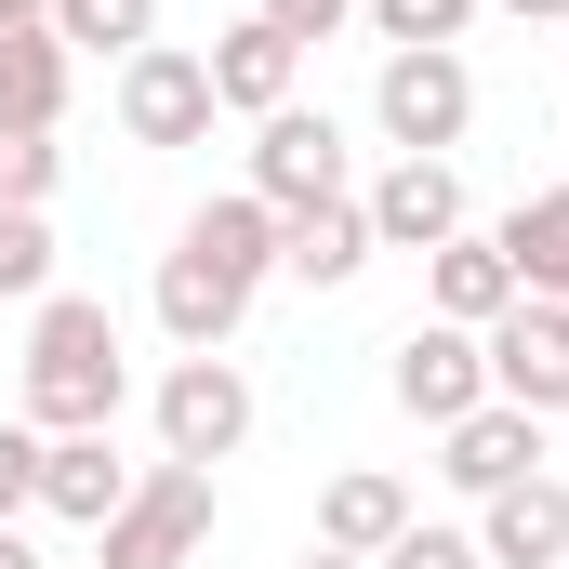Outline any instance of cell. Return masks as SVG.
I'll list each match as a JSON object with an SVG mask.
<instances>
[{"label": "cell", "instance_id": "obj_1", "mask_svg": "<svg viewBox=\"0 0 569 569\" xmlns=\"http://www.w3.org/2000/svg\"><path fill=\"white\" fill-rule=\"evenodd\" d=\"M266 279H279V212H266L252 186L199 199V212L172 226V252H159V331H172V358H226Z\"/></svg>", "mask_w": 569, "mask_h": 569}, {"label": "cell", "instance_id": "obj_2", "mask_svg": "<svg viewBox=\"0 0 569 569\" xmlns=\"http://www.w3.org/2000/svg\"><path fill=\"white\" fill-rule=\"evenodd\" d=\"M120 398H133L120 305H93V291H40V305H27V411H13V425L93 437V425H120Z\"/></svg>", "mask_w": 569, "mask_h": 569}, {"label": "cell", "instance_id": "obj_3", "mask_svg": "<svg viewBox=\"0 0 569 569\" xmlns=\"http://www.w3.org/2000/svg\"><path fill=\"white\" fill-rule=\"evenodd\" d=\"M212 543V463H146L133 503L93 530V569H199Z\"/></svg>", "mask_w": 569, "mask_h": 569}, {"label": "cell", "instance_id": "obj_4", "mask_svg": "<svg viewBox=\"0 0 569 569\" xmlns=\"http://www.w3.org/2000/svg\"><path fill=\"white\" fill-rule=\"evenodd\" d=\"M371 133L398 146V159H450V146L477 133V67L463 53H385L371 67Z\"/></svg>", "mask_w": 569, "mask_h": 569}, {"label": "cell", "instance_id": "obj_5", "mask_svg": "<svg viewBox=\"0 0 569 569\" xmlns=\"http://www.w3.org/2000/svg\"><path fill=\"white\" fill-rule=\"evenodd\" d=\"M252 199L266 212H318V199H358V146L331 107H305L291 93L279 120H252Z\"/></svg>", "mask_w": 569, "mask_h": 569}, {"label": "cell", "instance_id": "obj_6", "mask_svg": "<svg viewBox=\"0 0 569 569\" xmlns=\"http://www.w3.org/2000/svg\"><path fill=\"white\" fill-rule=\"evenodd\" d=\"M252 371L239 358H172L159 371V463H239L252 450Z\"/></svg>", "mask_w": 569, "mask_h": 569}, {"label": "cell", "instance_id": "obj_7", "mask_svg": "<svg viewBox=\"0 0 569 569\" xmlns=\"http://www.w3.org/2000/svg\"><path fill=\"white\" fill-rule=\"evenodd\" d=\"M107 107H120V133L133 146H212V53H186V40H146L133 67L107 80Z\"/></svg>", "mask_w": 569, "mask_h": 569}, {"label": "cell", "instance_id": "obj_8", "mask_svg": "<svg viewBox=\"0 0 569 569\" xmlns=\"http://www.w3.org/2000/svg\"><path fill=\"white\" fill-rule=\"evenodd\" d=\"M385 398H398L411 425H463V411L490 398V345H477V331H450V318L398 331V358H385Z\"/></svg>", "mask_w": 569, "mask_h": 569}, {"label": "cell", "instance_id": "obj_9", "mask_svg": "<svg viewBox=\"0 0 569 569\" xmlns=\"http://www.w3.org/2000/svg\"><path fill=\"white\" fill-rule=\"evenodd\" d=\"M477 345H490V398L503 411H530V425L569 411V305H503Z\"/></svg>", "mask_w": 569, "mask_h": 569}, {"label": "cell", "instance_id": "obj_10", "mask_svg": "<svg viewBox=\"0 0 569 569\" xmlns=\"http://www.w3.org/2000/svg\"><path fill=\"white\" fill-rule=\"evenodd\" d=\"M358 212H371V252H437V239H463V226H477L450 159H385V172L358 186Z\"/></svg>", "mask_w": 569, "mask_h": 569}, {"label": "cell", "instance_id": "obj_11", "mask_svg": "<svg viewBox=\"0 0 569 569\" xmlns=\"http://www.w3.org/2000/svg\"><path fill=\"white\" fill-rule=\"evenodd\" d=\"M437 477H450L463 503H490V490L543 477V425H530V411H503V398H477L463 425H437Z\"/></svg>", "mask_w": 569, "mask_h": 569}, {"label": "cell", "instance_id": "obj_12", "mask_svg": "<svg viewBox=\"0 0 569 569\" xmlns=\"http://www.w3.org/2000/svg\"><path fill=\"white\" fill-rule=\"evenodd\" d=\"M146 463H120V425L93 437H40V517H67V530H107L120 503H133Z\"/></svg>", "mask_w": 569, "mask_h": 569}, {"label": "cell", "instance_id": "obj_13", "mask_svg": "<svg viewBox=\"0 0 569 569\" xmlns=\"http://www.w3.org/2000/svg\"><path fill=\"white\" fill-rule=\"evenodd\" d=\"M503 305H530V291H517V266H503V239H490V226H463V239H437V252H425V318L490 331Z\"/></svg>", "mask_w": 569, "mask_h": 569}, {"label": "cell", "instance_id": "obj_14", "mask_svg": "<svg viewBox=\"0 0 569 569\" xmlns=\"http://www.w3.org/2000/svg\"><path fill=\"white\" fill-rule=\"evenodd\" d=\"M477 557L490 569H569V477H517L477 503Z\"/></svg>", "mask_w": 569, "mask_h": 569}, {"label": "cell", "instance_id": "obj_15", "mask_svg": "<svg viewBox=\"0 0 569 569\" xmlns=\"http://www.w3.org/2000/svg\"><path fill=\"white\" fill-rule=\"evenodd\" d=\"M291 93H305V53H291L266 13H239V27L212 40V107H226V120H279Z\"/></svg>", "mask_w": 569, "mask_h": 569}, {"label": "cell", "instance_id": "obj_16", "mask_svg": "<svg viewBox=\"0 0 569 569\" xmlns=\"http://www.w3.org/2000/svg\"><path fill=\"white\" fill-rule=\"evenodd\" d=\"M411 517H425V503H411V477H385V463H345V477L318 490V543H331V557H385Z\"/></svg>", "mask_w": 569, "mask_h": 569}, {"label": "cell", "instance_id": "obj_17", "mask_svg": "<svg viewBox=\"0 0 569 569\" xmlns=\"http://www.w3.org/2000/svg\"><path fill=\"white\" fill-rule=\"evenodd\" d=\"M358 266H371V212H358V199L279 212V279H305V291H345Z\"/></svg>", "mask_w": 569, "mask_h": 569}, {"label": "cell", "instance_id": "obj_18", "mask_svg": "<svg viewBox=\"0 0 569 569\" xmlns=\"http://www.w3.org/2000/svg\"><path fill=\"white\" fill-rule=\"evenodd\" d=\"M67 80H80V53L53 27H0V120L13 133H53L67 120Z\"/></svg>", "mask_w": 569, "mask_h": 569}, {"label": "cell", "instance_id": "obj_19", "mask_svg": "<svg viewBox=\"0 0 569 569\" xmlns=\"http://www.w3.org/2000/svg\"><path fill=\"white\" fill-rule=\"evenodd\" d=\"M490 239H503V266H517V291H530V305H569V186L517 199Z\"/></svg>", "mask_w": 569, "mask_h": 569}, {"label": "cell", "instance_id": "obj_20", "mask_svg": "<svg viewBox=\"0 0 569 569\" xmlns=\"http://www.w3.org/2000/svg\"><path fill=\"white\" fill-rule=\"evenodd\" d=\"M53 40H67V53H107V67H133L146 40H159V0H53Z\"/></svg>", "mask_w": 569, "mask_h": 569}, {"label": "cell", "instance_id": "obj_21", "mask_svg": "<svg viewBox=\"0 0 569 569\" xmlns=\"http://www.w3.org/2000/svg\"><path fill=\"white\" fill-rule=\"evenodd\" d=\"M358 27H371L385 53H463L477 0H358Z\"/></svg>", "mask_w": 569, "mask_h": 569}, {"label": "cell", "instance_id": "obj_22", "mask_svg": "<svg viewBox=\"0 0 569 569\" xmlns=\"http://www.w3.org/2000/svg\"><path fill=\"white\" fill-rule=\"evenodd\" d=\"M40 291H53V226L0 212V305H40Z\"/></svg>", "mask_w": 569, "mask_h": 569}, {"label": "cell", "instance_id": "obj_23", "mask_svg": "<svg viewBox=\"0 0 569 569\" xmlns=\"http://www.w3.org/2000/svg\"><path fill=\"white\" fill-rule=\"evenodd\" d=\"M53 172H67V146L0 120V212H40V199H53Z\"/></svg>", "mask_w": 569, "mask_h": 569}, {"label": "cell", "instance_id": "obj_24", "mask_svg": "<svg viewBox=\"0 0 569 569\" xmlns=\"http://www.w3.org/2000/svg\"><path fill=\"white\" fill-rule=\"evenodd\" d=\"M40 517V425H0V530Z\"/></svg>", "mask_w": 569, "mask_h": 569}, {"label": "cell", "instance_id": "obj_25", "mask_svg": "<svg viewBox=\"0 0 569 569\" xmlns=\"http://www.w3.org/2000/svg\"><path fill=\"white\" fill-rule=\"evenodd\" d=\"M371 569H490V557H477V530H425V517H411Z\"/></svg>", "mask_w": 569, "mask_h": 569}, {"label": "cell", "instance_id": "obj_26", "mask_svg": "<svg viewBox=\"0 0 569 569\" xmlns=\"http://www.w3.org/2000/svg\"><path fill=\"white\" fill-rule=\"evenodd\" d=\"M252 13L279 27L291 53H318V40H345V27H358V0H252Z\"/></svg>", "mask_w": 569, "mask_h": 569}, {"label": "cell", "instance_id": "obj_27", "mask_svg": "<svg viewBox=\"0 0 569 569\" xmlns=\"http://www.w3.org/2000/svg\"><path fill=\"white\" fill-rule=\"evenodd\" d=\"M503 13H517V27H569V0H503Z\"/></svg>", "mask_w": 569, "mask_h": 569}, {"label": "cell", "instance_id": "obj_28", "mask_svg": "<svg viewBox=\"0 0 569 569\" xmlns=\"http://www.w3.org/2000/svg\"><path fill=\"white\" fill-rule=\"evenodd\" d=\"M0 27H53V0H0Z\"/></svg>", "mask_w": 569, "mask_h": 569}, {"label": "cell", "instance_id": "obj_29", "mask_svg": "<svg viewBox=\"0 0 569 569\" xmlns=\"http://www.w3.org/2000/svg\"><path fill=\"white\" fill-rule=\"evenodd\" d=\"M0 569H40V543H27V530H0Z\"/></svg>", "mask_w": 569, "mask_h": 569}, {"label": "cell", "instance_id": "obj_30", "mask_svg": "<svg viewBox=\"0 0 569 569\" xmlns=\"http://www.w3.org/2000/svg\"><path fill=\"white\" fill-rule=\"evenodd\" d=\"M291 569H371V557H331V543H305V557H291Z\"/></svg>", "mask_w": 569, "mask_h": 569}]
</instances>
